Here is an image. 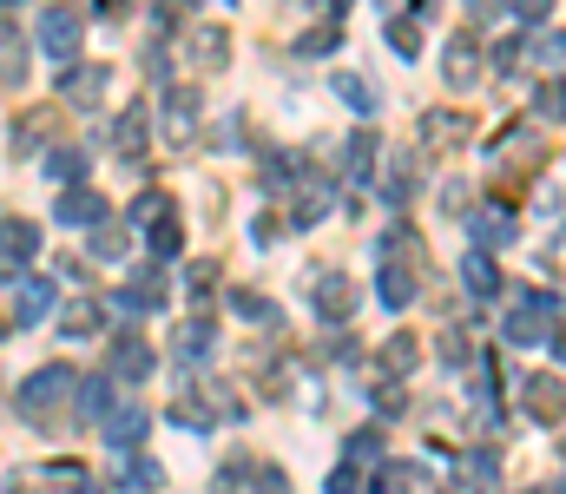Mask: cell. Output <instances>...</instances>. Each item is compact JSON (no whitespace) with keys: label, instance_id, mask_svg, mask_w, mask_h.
<instances>
[{"label":"cell","instance_id":"1","mask_svg":"<svg viewBox=\"0 0 566 494\" xmlns=\"http://www.w3.org/2000/svg\"><path fill=\"white\" fill-rule=\"evenodd\" d=\"M40 47H47V53H53V60H66V53H73V47H79V20H73V14H66V7H53V14H47V20H40Z\"/></svg>","mask_w":566,"mask_h":494},{"label":"cell","instance_id":"2","mask_svg":"<svg viewBox=\"0 0 566 494\" xmlns=\"http://www.w3.org/2000/svg\"><path fill=\"white\" fill-rule=\"evenodd\" d=\"M27 251H33V224H0V277H14Z\"/></svg>","mask_w":566,"mask_h":494},{"label":"cell","instance_id":"3","mask_svg":"<svg viewBox=\"0 0 566 494\" xmlns=\"http://www.w3.org/2000/svg\"><path fill=\"white\" fill-rule=\"evenodd\" d=\"M66 383H73V376H66V369H40V376H33V383L20 389V402H27V409H33V402H53V396H60Z\"/></svg>","mask_w":566,"mask_h":494},{"label":"cell","instance_id":"4","mask_svg":"<svg viewBox=\"0 0 566 494\" xmlns=\"http://www.w3.org/2000/svg\"><path fill=\"white\" fill-rule=\"evenodd\" d=\"M47 303H53V290L40 284V277H27V284H20V310H27V317L20 323H33V317H47Z\"/></svg>","mask_w":566,"mask_h":494},{"label":"cell","instance_id":"5","mask_svg":"<svg viewBox=\"0 0 566 494\" xmlns=\"http://www.w3.org/2000/svg\"><path fill=\"white\" fill-rule=\"evenodd\" d=\"M448 80H455V86L474 80V47H468V40H455V47H448Z\"/></svg>","mask_w":566,"mask_h":494},{"label":"cell","instance_id":"6","mask_svg":"<svg viewBox=\"0 0 566 494\" xmlns=\"http://www.w3.org/2000/svg\"><path fill=\"white\" fill-rule=\"evenodd\" d=\"M106 435H112V442H139V435H145V415H139V409L112 415V429H106Z\"/></svg>","mask_w":566,"mask_h":494},{"label":"cell","instance_id":"7","mask_svg":"<svg viewBox=\"0 0 566 494\" xmlns=\"http://www.w3.org/2000/svg\"><path fill=\"white\" fill-rule=\"evenodd\" d=\"M60 218H66V224H73V218H79V224H93V218H99V198H66Z\"/></svg>","mask_w":566,"mask_h":494},{"label":"cell","instance_id":"8","mask_svg":"<svg viewBox=\"0 0 566 494\" xmlns=\"http://www.w3.org/2000/svg\"><path fill=\"white\" fill-rule=\"evenodd\" d=\"M336 86H343V99H349V106H362V112H369V86H362V80H349V73H343Z\"/></svg>","mask_w":566,"mask_h":494},{"label":"cell","instance_id":"9","mask_svg":"<svg viewBox=\"0 0 566 494\" xmlns=\"http://www.w3.org/2000/svg\"><path fill=\"white\" fill-rule=\"evenodd\" d=\"M540 60H547V66L566 60V33H547V40H540Z\"/></svg>","mask_w":566,"mask_h":494},{"label":"cell","instance_id":"10","mask_svg":"<svg viewBox=\"0 0 566 494\" xmlns=\"http://www.w3.org/2000/svg\"><path fill=\"white\" fill-rule=\"evenodd\" d=\"M547 7H553V0H520V14H527V20H547Z\"/></svg>","mask_w":566,"mask_h":494},{"label":"cell","instance_id":"11","mask_svg":"<svg viewBox=\"0 0 566 494\" xmlns=\"http://www.w3.org/2000/svg\"><path fill=\"white\" fill-rule=\"evenodd\" d=\"M468 7H474V14H488V7H501V0H468Z\"/></svg>","mask_w":566,"mask_h":494}]
</instances>
